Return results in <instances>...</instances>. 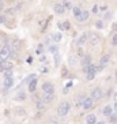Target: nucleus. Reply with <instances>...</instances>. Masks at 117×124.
<instances>
[{
	"instance_id": "nucleus-1",
	"label": "nucleus",
	"mask_w": 117,
	"mask_h": 124,
	"mask_svg": "<svg viewBox=\"0 0 117 124\" xmlns=\"http://www.w3.org/2000/svg\"><path fill=\"white\" fill-rule=\"evenodd\" d=\"M70 104L67 101H64V102H61L60 105H58V109H57V113H58V116H66L67 113L70 112Z\"/></svg>"
},
{
	"instance_id": "nucleus-2",
	"label": "nucleus",
	"mask_w": 117,
	"mask_h": 124,
	"mask_svg": "<svg viewBox=\"0 0 117 124\" xmlns=\"http://www.w3.org/2000/svg\"><path fill=\"white\" fill-rule=\"evenodd\" d=\"M99 41H101L99 34H97V33L88 34V42H90V45H91V46H97V45L99 44Z\"/></svg>"
},
{
	"instance_id": "nucleus-3",
	"label": "nucleus",
	"mask_w": 117,
	"mask_h": 124,
	"mask_svg": "<svg viewBox=\"0 0 117 124\" xmlns=\"http://www.w3.org/2000/svg\"><path fill=\"white\" fill-rule=\"evenodd\" d=\"M42 90H44V93L53 94V91H55V86H53V83H51V82H45V83H42Z\"/></svg>"
},
{
	"instance_id": "nucleus-4",
	"label": "nucleus",
	"mask_w": 117,
	"mask_h": 124,
	"mask_svg": "<svg viewBox=\"0 0 117 124\" xmlns=\"http://www.w3.org/2000/svg\"><path fill=\"white\" fill-rule=\"evenodd\" d=\"M10 48L7 46V45H4L3 48H1V49H0V59H1V60H7L8 57H10Z\"/></svg>"
},
{
	"instance_id": "nucleus-5",
	"label": "nucleus",
	"mask_w": 117,
	"mask_h": 124,
	"mask_svg": "<svg viewBox=\"0 0 117 124\" xmlns=\"http://www.w3.org/2000/svg\"><path fill=\"white\" fill-rule=\"evenodd\" d=\"M102 98V90L101 89H94V90L91 91V100L93 101H98V100Z\"/></svg>"
},
{
	"instance_id": "nucleus-6",
	"label": "nucleus",
	"mask_w": 117,
	"mask_h": 124,
	"mask_svg": "<svg viewBox=\"0 0 117 124\" xmlns=\"http://www.w3.org/2000/svg\"><path fill=\"white\" fill-rule=\"evenodd\" d=\"M12 85H14V79H12V77L4 78V91H7L8 89H11Z\"/></svg>"
},
{
	"instance_id": "nucleus-7",
	"label": "nucleus",
	"mask_w": 117,
	"mask_h": 124,
	"mask_svg": "<svg viewBox=\"0 0 117 124\" xmlns=\"http://www.w3.org/2000/svg\"><path fill=\"white\" fill-rule=\"evenodd\" d=\"M93 104H94V101L91 100V97H87V98H84L82 106H83L84 109H91V108H93Z\"/></svg>"
},
{
	"instance_id": "nucleus-8",
	"label": "nucleus",
	"mask_w": 117,
	"mask_h": 124,
	"mask_svg": "<svg viewBox=\"0 0 117 124\" xmlns=\"http://www.w3.org/2000/svg\"><path fill=\"white\" fill-rule=\"evenodd\" d=\"M41 100H42L45 104H51V102H53V100H55V95H53V94H48V93H44Z\"/></svg>"
},
{
	"instance_id": "nucleus-9",
	"label": "nucleus",
	"mask_w": 117,
	"mask_h": 124,
	"mask_svg": "<svg viewBox=\"0 0 117 124\" xmlns=\"http://www.w3.org/2000/svg\"><path fill=\"white\" fill-rule=\"evenodd\" d=\"M53 11L56 12V14H64L66 12V10H64V7H63L61 3H57L53 6Z\"/></svg>"
},
{
	"instance_id": "nucleus-10",
	"label": "nucleus",
	"mask_w": 117,
	"mask_h": 124,
	"mask_svg": "<svg viewBox=\"0 0 117 124\" xmlns=\"http://www.w3.org/2000/svg\"><path fill=\"white\" fill-rule=\"evenodd\" d=\"M45 105H46V104H45L41 98H36V106H37L38 110H45Z\"/></svg>"
},
{
	"instance_id": "nucleus-11",
	"label": "nucleus",
	"mask_w": 117,
	"mask_h": 124,
	"mask_svg": "<svg viewBox=\"0 0 117 124\" xmlns=\"http://www.w3.org/2000/svg\"><path fill=\"white\" fill-rule=\"evenodd\" d=\"M88 34L90 33H83L80 37H79V40H78V45H84L86 44V41L88 40Z\"/></svg>"
},
{
	"instance_id": "nucleus-12",
	"label": "nucleus",
	"mask_w": 117,
	"mask_h": 124,
	"mask_svg": "<svg viewBox=\"0 0 117 124\" xmlns=\"http://www.w3.org/2000/svg\"><path fill=\"white\" fill-rule=\"evenodd\" d=\"M88 15H90V14H88V11H82L80 15H79L76 19L79 21V22H84V21H87V19H88Z\"/></svg>"
},
{
	"instance_id": "nucleus-13",
	"label": "nucleus",
	"mask_w": 117,
	"mask_h": 124,
	"mask_svg": "<svg viewBox=\"0 0 117 124\" xmlns=\"http://www.w3.org/2000/svg\"><path fill=\"white\" fill-rule=\"evenodd\" d=\"M27 89H29L30 93H34V91H36V89H37V78H36V79H33L31 82H29Z\"/></svg>"
},
{
	"instance_id": "nucleus-14",
	"label": "nucleus",
	"mask_w": 117,
	"mask_h": 124,
	"mask_svg": "<svg viewBox=\"0 0 117 124\" xmlns=\"http://www.w3.org/2000/svg\"><path fill=\"white\" fill-rule=\"evenodd\" d=\"M97 123V119H95V115H87L86 117V124H95Z\"/></svg>"
},
{
	"instance_id": "nucleus-15",
	"label": "nucleus",
	"mask_w": 117,
	"mask_h": 124,
	"mask_svg": "<svg viewBox=\"0 0 117 124\" xmlns=\"http://www.w3.org/2000/svg\"><path fill=\"white\" fill-rule=\"evenodd\" d=\"M57 26H58L61 30H68V29L71 27V25H70V22H68V21H66V22H58Z\"/></svg>"
},
{
	"instance_id": "nucleus-16",
	"label": "nucleus",
	"mask_w": 117,
	"mask_h": 124,
	"mask_svg": "<svg viewBox=\"0 0 117 124\" xmlns=\"http://www.w3.org/2000/svg\"><path fill=\"white\" fill-rule=\"evenodd\" d=\"M102 113L105 115V116H110L112 113H113V108L110 105H106L105 108H103V110H102Z\"/></svg>"
},
{
	"instance_id": "nucleus-17",
	"label": "nucleus",
	"mask_w": 117,
	"mask_h": 124,
	"mask_svg": "<svg viewBox=\"0 0 117 124\" xmlns=\"http://www.w3.org/2000/svg\"><path fill=\"white\" fill-rule=\"evenodd\" d=\"M82 64H83L84 67L88 66V64H91V56H87V55L84 56V57L82 59Z\"/></svg>"
},
{
	"instance_id": "nucleus-18",
	"label": "nucleus",
	"mask_w": 117,
	"mask_h": 124,
	"mask_svg": "<svg viewBox=\"0 0 117 124\" xmlns=\"http://www.w3.org/2000/svg\"><path fill=\"white\" fill-rule=\"evenodd\" d=\"M61 38H63V34L61 33H55L53 36H52V40L55 41V42H60Z\"/></svg>"
},
{
	"instance_id": "nucleus-19",
	"label": "nucleus",
	"mask_w": 117,
	"mask_h": 124,
	"mask_svg": "<svg viewBox=\"0 0 117 124\" xmlns=\"http://www.w3.org/2000/svg\"><path fill=\"white\" fill-rule=\"evenodd\" d=\"M3 62V67H4V70H12V64L11 62H8V60H1Z\"/></svg>"
},
{
	"instance_id": "nucleus-20",
	"label": "nucleus",
	"mask_w": 117,
	"mask_h": 124,
	"mask_svg": "<svg viewBox=\"0 0 117 124\" xmlns=\"http://www.w3.org/2000/svg\"><path fill=\"white\" fill-rule=\"evenodd\" d=\"M61 4H63V7H64V10H71L72 8V4H71L70 0H64Z\"/></svg>"
},
{
	"instance_id": "nucleus-21",
	"label": "nucleus",
	"mask_w": 117,
	"mask_h": 124,
	"mask_svg": "<svg viewBox=\"0 0 117 124\" xmlns=\"http://www.w3.org/2000/svg\"><path fill=\"white\" fill-rule=\"evenodd\" d=\"M15 100H18V101H23V100H26V94H25V93H18V94L15 95Z\"/></svg>"
},
{
	"instance_id": "nucleus-22",
	"label": "nucleus",
	"mask_w": 117,
	"mask_h": 124,
	"mask_svg": "<svg viewBox=\"0 0 117 124\" xmlns=\"http://www.w3.org/2000/svg\"><path fill=\"white\" fill-rule=\"evenodd\" d=\"M73 15H75V18H78L79 15H80V12H82V10H80V7H73Z\"/></svg>"
},
{
	"instance_id": "nucleus-23",
	"label": "nucleus",
	"mask_w": 117,
	"mask_h": 124,
	"mask_svg": "<svg viewBox=\"0 0 117 124\" xmlns=\"http://www.w3.org/2000/svg\"><path fill=\"white\" fill-rule=\"evenodd\" d=\"M87 75H86V79L87 80H93L95 78V72H86Z\"/></svg>"
},
{
	"instance_id": "nucleus-24",
	"label": "nucleus",
	"mask_w": 117,
	"mask_h": 124,
	"mask_svg": "<svg viewBox=\"0 0 117 124\" xmlns=\"http://www.w3.org/2000/svg\"><path fill=\"white\" fill-rule=\"evenodd\" d=\"M109 121H110L112 124H113V123H117V115H113V113H112V115L109 116Z\"/></svg>"
},
{
	"instance_id": "nucleus-25",
	"label": "nucleus",
	"mask_w": 117,
	"mask_h": 124,
	"mask_svg": "<svg viewBox=\"0 0 117 124\" xmlns=\"http://www.w3.org/2000/svg\"><path fill=\"white\" fill-rule=\"evenodd\" d=\"M94 68H95V72H98V71H102V70L105 68V64H101V63H99L98 66H94Z\"/></svg>"
},
{
	"instance_id": "nucleus-26",
	"label": "nucleus",
	"mask_w": 117,
	"mask_h": 124,
	"mask_svg": "<svg viewBox=\"0 0 117 124\" xmlns=\"http://www.w3.org/2000/svg\"><path fill=\"white\" fill-rule=\"evenodd\" d=\"M3 72H4V78H10V77H12V71H11V70H4Z\"/></svg>"
},
{
	"instance_id": "nucleus-27",
	"label": "nucleus",
	"mask_w": 117,
	"mask_h": 124,
	"mask_svg": "<svg viewBox=\"0 0 117 124\" xmlns=\"http://www.w3.org/2000/svg\"><path fill=\"white\" fill-rule=\"evenodd\" d=\"M84 98H86V97H84V95H80V97H79V98H78V101H76L78 106H82V104H83Z\"/></svg>"
},
{
	"instance_id": "nucleus-28",
	"label": "nucleus",
	"mask_w": 117,
	"mask_h": 124,
	"mask_svg": "<svg viewBox=\"0 0 117 124\" xmlns=\"http://www.w3.org/2000/svg\"><path fill=\"white\" fill-rule=\"evenodd\" d=\"M33 79H36V75H34V74H30L29 77L26 78V83H29V82H31Z\"/></svg>"
},
{
	"instance_id": "nucleus-29",
	"label": "nucleus",
	"mask_w": 117,
	"mask_h": 124,
	"mask_svg": "<svg viewBox=\"0 0 117 124\" xmlns=\"http://www.w3.org/2000/svg\"><path fill=\"white\" fill-rule=\"evenodd\" d=\"M58 62H60V55L56 52V53H55V64H56V66H58Z\"/></svg>"
},
{
	"instance_id": "nucleus-30",
	"label": "nucleus",
	"mask_w": 117,
	"mask_h": 124,
	"mask_svg": "<svg viewBox=\"0 0 117 124\" xmlns=\"http://www.w3.org/2000/svg\"><path fill=\"white\" fill-rule=\"evenodd\" d=\"M112 45H117V34L112 36Z\"/></svg>"
},
{
	"instance_id": "nucleus-31",
	"label": "nucleus",
	"mask_w": 117,
	"mask_h": 124,
	"mask_svg": "<svg viewBox=\"0 0 117 124\" xmlns=\"http://www.w3.org/2000/svg\"><path fill=\"white\" fill-rule=\"evenodd\" d=\"M108 60H109V55H105L102 59H101V64H105V63L108 62Z\"/></svg>"
},
{
	"instance_id": "nucleus-32",
	"label": "nucleus",
	"mask_w": 117,
	"mask_h": 124,
	"mask_svg": "<svg viewBox=\"0 0 117 124\" xmlns=\"http://www.w3.org/2000/svg\"><path fill=\"white\" fill-rule=\"evenodd\" d=\"M97 27H98V29H101V27H103V23H102V21H97Z\"/></svg>"
},
{
	"instance_id": "nucleus-33",
	"label": "nucleus",
	"mask_w": 117,
	"mask_h": 124,
	"mask_svg": "<svg viewBox=\"0 0 117 124\" xmlns=\"http://www.w3.org/2000/svg\"><path fill=\"white\" fill-rule=\"evenodd\" d=\"M4 22H6V16H4V15H0V25L4 23Z\"/></svg>"
},
{
	"instance_id": "nucleus-34",
	"label": "nucleus",
	"mask_w": 117,
	"mask_h": 124,
	"mask_svg": "<svg viewBox=\"0 0 117 124\" xmlns=\"http://www.w3.org/2000/svg\"><path fill=\"white\" fill-rule=\"evenodd\" d=\"M112 30H114V31H117V22H114L113 25H112Z\"/></svg>"
},
{
	"instance_id": "nucleus-35",
	"label": "nucleus",
	"mask_w": 117,
	"mask_h": 124,
	"mask_svg": "<svg viewBox=\"0 0 117 124\" xmlns=\"http://www.w3.org/2000/svg\"><path fill=\"white\" fill-rule=\"evenodd\" d=\"M49 51H51V52H55V53H56V51H57V48H56L55 45H53V46H51V48H49Z\"/></svg>"
},
{
	"instance_id": "nucleus-36",
	"label": "nucleus",
	"mask_w": 117,
	"mask_h": 124,
	"mask_svg": "<svg viewBox=\"0 0 117 124\" xmlns=\"http://www.w3.org/2000/svg\"><path fill=\"white\" fill-rule=\"evenodd\" d=\"M98 6H94V8H93V12H94V14H98Z\"/></svg>"
},
{
	"instance_id": "nucleus-37",
	"label": "nucleus",
	"mask_w": 117,
	"mask_h": 124,
	"mask_svg": "<svg viewBox=\"0 0 117 124\" xmlns=\"http://www.w3.org/2000/svg\"><path fill=\"white\" fill-rule=\"evenodd\" d=\"M4 71V67H3V62H0V72Z\"/></svg>"
},
{
	"instance_id": "nucleus-38",
	"label": "nucleus",
	"mask_w": 117,
	"mask_h": 124,
	"mask_svg": "<svg viewBox=\"0 0 117 124\" xmlns=\"http://www.w3.org/2000/svg\"><path fill=\"white\" fill-rule=\"evenodd\" d=\"M40 71H41V72H48L49 70H48V68H40Z\"/></svg>"
},
{
	"instance_id": "nucleus-39",
	"label": "nucleus",
	"mask_w": 117,
	"mask_h": 124,
	"mask_svg": "<svg viewBox=\"0 0 117 124\" xmlns=\"http://www.w3.org/2000/svg\"><path fill=\"white\" fill-rule=\"evenodd\" d=\"M113 110H114V112H117V101H116V102H114V106H113Z\"/></svg>"
},
{
	"instance_id": "nucleus-40",
	"label": "nucleus",
	"mask_w": 117,
	"mask_h": 124,
	"mask_svg": "<svg viewBox=\"0 0 117 124\" xmlns=\"http://www.w3.org/2000/svg\"><path fill=\"white\" fill-rule=\"evenodd\" d=\"M3 11V1H1V0H0V12Z\"/></svg>"
},
{
	"instance_id": "nucleus-41",
	"label": "nucleus",
	"mask_w": 117,
	"mask_h": 124,
	"mask_svg": "<svg viewBox=\"0 0 117 124\" xmlns=\"http://www.w3.org/2000/svg\"><path fill=\"white\" fill-rule=\"evenodd\" d=\"M95 124H105V121H97Z\"/></svg>"
},
{
	"instance_id": "nucleus-42",
	"label": "nucleus",
	"mask_w": 117,
	"mask_h": 124,
	"mask_svg": "<svg viewBox=\"0 0 117 124\" xmlns=\"http://www.w3.org/2000/svg\"><path fill=\"white\" fill-rule=\"evenodd\" d=\"M114 100L117 101V93H114Z\"/></svg>"
},
{
	"instance_id": "nucleus-43",
	"label": "nucleus",
	"mask_w": 117,
	"mask_h": 124,
	"mask_svg": "<svg viewBox=\"0 0 117 124\" xmlns=\"http://www.w3.org/2000/svg\"><path fill=\"white\" fill-rule=\"evenodd\" d=\"M116 78H117V70H116Z\"/></svg>"
}]
</instances>
